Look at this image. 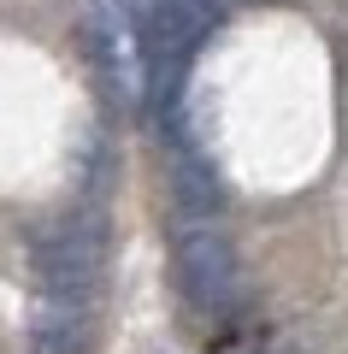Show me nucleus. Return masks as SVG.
<instances>
[{
  "instance_id": "nucleus-1",
  "label": "nucleus",
  "mask_w": 348,
  "mask_h": 354,
  "mask_svg": "<svg viewBox=\"0 0 348 354\" xmlns=\"http://www.w3.org/2000/svg\"><path fill=\"white\" fill-rule=\"evenodd\" d=\"M100 278H107V213L100 207H77L36 242V283L48 301L95 307Z\"/></svg>"
},
{
  "instance_id": "nucleus-2",
  "label": "nucleus",
  "mask_w": 348,
  "mask_h": 354,
  "mask_svg": "<svg viewBox=\"0 0 348 354\" xmlns=\"http://www.w3.org/2000/svg\"><path fill=\"white\" fill-rule=\"evenodd\" d=\"M172 266H177V283L183 295L201 307V313H230L242 295V266L237 248L212 218H183L172 242Z\"/></svg>"
},
{
  "instance_id": "nucleus-3",
  "label": "nucleus",
  "mask_w": 348,
  "mask_h": 354,
  "mask_svg": "<svg viewBox=\"0 0 348 354\" xmlns=\"http://www.w3.org/2000/svg\"><path fill=\"white\" fill-rule=\"evenodd\" d=\"M95 348V313L77 301H48L36 307V354H89Z\"/></svg>"
},
{
  "instance_id": "nucleus-4",
  "label": "nucleus",
  "mask_w": 348,
  "mask_h": 354,
  "mask_svg": "<svg viewBox=\"0 0 348 354\" xmlns=\"http://www.w3.org/2000/svg\"><path fill=\"white\" fill-rule=\"evenodd\" d=\"M172 189H177L183 218H212V213H219V201H224L219 177H212L195 153H177V160H172Z\"/></svg>"
},
{
  "instance_id": "nucleus-5",
  "label": "nucleus",
  "mask_w": 348,
  "mask_h": 354,
  "mask_svg": "<svg viewBox=\"0 0 348 354\" xmlns=\"http://www.w3.org/2000/svg\"><path fill=\"white\" fill-rule=\"evenodd\" d=\"M266 354H307V348H295V342H277V348H266Z\"/></svg>"
}]
</instances>
